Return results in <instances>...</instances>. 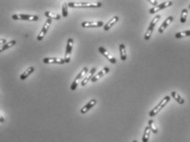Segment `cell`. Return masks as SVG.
I'll return each mask as SVG.
<instances>
[{
	"instance_id": "6da1fadb",
	"label": "cell",
	"mask_w": 190,
	"mask_h": 142,
	"mask_svg": "<svg viewBox=\"0 0 190 142\" xmlns=\"http://www.w3.org/2000/svg\"><path fill=\"white\" fill-rule=\"evenodd\" d=\"M68 7L70 8H100L101 2H69Z\"/></svg>"
},
{
	"instance_id": "7a4b0ae2",
	"label": "cell",
	"mask_w": 190,
	"mask_h": 142,
	"mask_svg": "<svg viewBox=\"0 0 190 142\" xmlns=\"http://www.w3.org/2000/svg\"><path fill=\"white\" fill-rule=\"evenodd\" d=\"M170 101V96H166V97H164L162 100L159 103V104L157 106H155V108H153V109L149 113V116H155V115H157L160 112L162 108H164L165 105L169 103Z\"/></svg>"
},
{
	"instance_id": "3957f363",
	"label": "cell",
	"mask_w": 190,
	"mask_h": 142,
	"mask_svg": "<svg viewBox=\"0 0 190 142\" xmlns=\"http://www.w3.org/2000/svg\"><path fill=\"white\" fill-rule=\"evenodd\" d=\"M88 72H89V69L87 67H84V68L82 69V70L79 73L77 76L75 77L74 79V80L73 81V83L72 84L70 85V89L72 91L75 90L78 87V84H79V82L82 79H84L85 77V75L88 74Z\"/></svg>"
},
{
	"instance_id": "277c9868",
	"label": "cell",
	"mask_w": 190,
	"mask_h": 142,
	"mask_svg": "<svg viewBox=\"0 0 190 142\" xmlns=\"http://www.w3.org/2000/svg\"><path fill=\"white\" fill-rule=\"evenodd\" d=\"M12 18L13 20H24L30 22H35L39 19L38 16L36 15H28V14H13L12 15Z\"/></svg>"
},
{
	"instance_id": "5b68a950",
	"label": "cell",
	"mask_w": 190,
	"mask_h": 142,
	"mask_svg": "<svg viewBox=\"0 0 190 142\" xmlns=\"http://www.w3.org/2000/svg\"><path fill=\"white\" fill-rule=\"evenodd\" d=\"M73 45H74V40L72 38H69L67 41V45H66V50H65V54H64V62L65 63H70V56L73 50Z\"/></svg>"
},
{
	"instance_id": "8992f818",
	"label": "cell",
	"mask_w": 190,
	"mask_h": 142,
	"mask_svg": "<svg viewBox=\"0 0 190 142\" xmlns=\"http://www.w3.org/2000/svg\"><path fill=\"white\" fill-rule=\"evenodd\" d=\"M173 5V2L172 1H166V2H163V3H160L159 5L157 6L154 7V8H152L150 9V13L151 14H154V13H156L157 12L159 11H160V10H163V9H165L166 8H169V7H170Z\"/></svg>"
},
{
	"instance_id": "52a82bcc",
	"label": "cell",
	"mask_w": 190,
	"mask_h": 142,
	"mask_svg": "<svg viewBox=\"0 0 190 142\" xmlns=\"http://www.w3.org/2000/svg\"><path fill=\"white\" fill-rule=\"evenodd\" d=\"M51 23H52L51 19H47L46 21H45V24H44L43 27H42V31L40 32V33H39L38 36H37V38H36L37 39V41L41 42L42 39L44 38V36H45L46 32H48L49 27H50L51 25Z\"/></svg>"
},
{
	"instance_id": "ba28073f",
	"label": "cell",
	"mask_w": 190,
	"mask_h": 142,
	"mask_svg": "<svg viewBox=\"0 0 190 142\" xmlns=\"http://www.w3.org/2000/svg\"><path fill=\"white\" fill-rule=\"evenodd\" d=\"M44 64H58V65H64V60L59 57H45L43 59Z\"/></svg>"
},
{
	"instance_id": "9c48e42d",
	"label": "cell",
	"mask_w": 190,
	"mask_h": 142,
	"mask_svg": "<svg viewBox=\"0 0 190 142\" xmlns=\"http://www.w3.org/2000/svg\"><path fill=\"white\" fill-rule=\"evenodd\" d=\"M98 51H99L100 53H101V54H102V55H103L104 57H106V58L107 59V60H109V61L111 62L112 64H116L117 63L116 59L114 58L113 55H111L109 52L107 51L106 49L103 48V47H102V46H101V47H99V48H98Z\"/></svg>"
},
{
	"instance_id": "30bf717a",
	"label": "cell",
	"mask_w": 190,
	"mask_h": 142,
	"mask_svg": "<svg viewBox=\"0 0 190 142\" xmlns=\"http://www.w3.org/2000/svg\"><path fill=\"white\" fill-rule=\"evenodd\" d=\"M109 71H110V69L108 68V67H104V68H103L101 71H99L98 74H94V77L92 78V79H91V82H93V83L97 82V81L98 80V79H100L101 78H103L104 75H106V74H107Z\"/></svg>"
},
{
	"instance_id": "8fae6325",
	"label": "cell",
	"mask_w": 190,
	"mask_h": 142,
	"mask_svg": "<svg viewBox=\"0 0 190 142\" xmlns=\"http://www.w3.org/2000/svg\"><path fill=\"white\" fill-rule=\"evenodd\" d=\"M173 20H174V17L172 16H170V17H168L166 19L164 20V22H163V23L161 24L160 26L159 27V29H158V32L159 33H163L165 31V29L167 28L168 26L172 22H173Z\"/></svg>"
},
{
	"instance_id": "7c38bea8",
	"label": "cell",
	"mask_w": 190,
	"mask_h": 142,
	"mask_svg": "<svg viewBox=\"0 0 190 142\" xmlns=\"http://www.w3.org/2000/svg\"><path fill=\"white\" fill-rule=\"evenodd\" d=\"M81 26L84 28H89V27H101L103 26V23L102 21L99 22H84L81 23Z\"/></svg>"
},
{
	"instance_id": "4fadbf2b",
	"label": "cell",
	"mask_w": 190,
	"mask_h": 142,
	"mask_svg": "<svg viewBox=\"0 0 190 142\" xmlns=\"http://www.w3.org/2000/svg\"><path fill=\"white\" fill-rule=\"evenodd\" d=\"M96 70H97L96 68L91 69L90 71H89V73L85 75V77L84 78V79H83L82 82H81V85H82V86H85V85L87 84L88 82L92 79V78L94 77V75L95 74Z\"/></svg>"
},
{
	"instance_id": "5bb4252c",
	"label": "cell",
	"mask_w": 190,
	"mask_h": 142,
	"mask_svg": "<svg viewBox=\"0 0 190 142\" xmlns=\"http://www.w3.org/2000/svg\"><path fill=\"white\" fill-rule=\"evenodd\" d=\"M96 103L97 101L95 100V99H92V100L89 101L86 105H84V106L81 108L80 113H82V114H85V113H88L91 108H93V107L96 105Z\"/></svg>"
},
{
	"instance_id": "9a60e30c",
	"label": "cell",
	"mask_w": 190,
	"mask_h": 142,
	"mask_svg": "<svg viewBox=\"0 0 190 142\" xmlns=\"http://www.w3.org/2000/svg\"><path fill=\"white\" fill-rule=\"evenodd\" d=\"M118 20H119V17L117 16H114L112 18L111 20H109L107 23L104 25V26H103V29H104V31H108V30H110L112 27H113L115 24H116L117 22H118Z\"/></svg>"
},
{
	"instance_id": "2e32d148",
	"label": "cell",
	"mask_w": 190,
	"mask_h": 142,
	"mask_svg": "<svg viewBox=\"0 0 190 142\" xmlns=\"http://www.w3.org/2000/svg\"><path fill=\"white\" fill-rule=\"evenodd\" d=\"M16 44H17V42L15 41V40H12V41H10V42H7V43H5V44H3V45H1V46H0V53L4 51H6V50H8V49L11 48L12 46L15 45Z\"/></svg>"
},
{
	"instance_id": "e0dca14e",
	"label": "cell",
	"mask_w": 190,
	"mask_h": 142,
	"mask_svg": "<svg viewBox=\"0 0 190 142\" xmlns=\"http://www.w3.org/2000/svg\"><path fill=\"white\" fill-rule=\"evenodd\" d=\"M34 70H35V68H34V67H32H32H29L28 69H26V70L24 71L23 74L20 75V79H21L22 80L26 79V78L28 77L29 75H31V74L34 72Z\"/></svg>"
},
{
	"instance_id": "ac0fdd59",
	"label": "cell",
	"mask_w": 190,
	"mask_h": 142,
	"mask_svg": "<svg viewBox=\"0 0 190 142\" xmlns=\"http://www.w3.org/2000/svg\"><path fill=\"white\" fill-rule=\"evenodd\" d=\"M119 51L120 55H121V60L123 61H125L126 60V46L124 44H121L119 45Z\"/></svg>"
},
{
	"instance_id": "d6986e66",
	"label": "cell",
	"mask_w": 190,
	"mask_h": 142,
	"mask_svg": "<svg viewBox=\"0 0 190 142\" xmlns=\"http://www.w3.org/2000/svg\"><path fill=\"white\" fill-rule=\"evenodd\" d=\"M45 16L47 17V19H54V20H60L61 19V15L59 14H55V13H53L50 11H46L45 12Z\"/></svg>"
},
{
	"instance_id": "ffe728a7",
	"label": "cell",
	"mask_w": 190,
	"mask_h": 142,
	"mask_svg": "<svg viewBox=\"0 0 190 142\" xmlns=\"http://www.w3.org/2000/svg\"><path fill=\"white\" fill-rule=\"evenodd\" d=\"M170 95L172 96V97H174V99H175V101L177 102L178 103H179V104H184V102H185V101H184V98L181 97L179 94H178L176 92H174V91L171 92Z\"/></svg>"
},
{
	"instance_id": "44dd1931",
	"label": "cell",
	"mask_w": 190,
	"mask_h": 142,
	"mask_svg": "<svg viewBox=\"0 0 190 142\" xmlns=\"http://www.w3.org/2000/svg\"><path fill=\"white\" fill-rule=\"evenodd\" d=\"M151 132V128H150L149 126H146L145 129V131H144L143 137H142V141L148 142V140H149V138H150Z\"/></svg>"
},
{
	"instance_id": "7402d4cb",
	"label": "cell",
	"mask_w": 190,
	"mask_h": 142,
	"mask_svg": "<svg viewBox=\"0 0 190 142\" xmlns=\"http://www.w3.org/2000/svg\"><path fill=\"white\" fill-rule=\"evenodd\" d=\"M160 17H161L160 15H156V16H155V17L152 19L151 22V23H150V26H149L148 28H151V29L154 30L155 25L157 24V23L159 22V20L160 19Z\"/></svg>"
},
{
	"instance_id": "603a6c76",
	"label": "cell",
	"mask_w": 190,
	"mask_h": 142,
	"mask_svg": "<svg viewBox=\"0 0 190 142\" xmlns=\"http://www.w3.org/2000/svg\"><path fill=\"white\" fill-rule=\"evenodd\" d=\"M148 124H149V127L151 128L152 132L154 133V134L158 133V128H157V126H155V122H154V121H153V120H149Z\"/></svg>"
},
{
	"instance_id": "cb8c5ba5",
	"label": "cell",
	"mask_w": 190,
	"mask_h": 142,
	"mask_svg": "<svg viewBox=\"0 0 190 142\" xmlns=\"http://www.w3.org/2000/svg\"><path fill=\"white\" fill-rule=\"evenodd\" d=\"M185 36H190V30L180 32H177L175 34V37L176 38H183V37H185Z\"/></svg>"
},
{
	"instance_id": "d4e9b609",
	"label": "cell",
	"mask_w": 190,
	"mask_h": 142,
	"mask_svg": "<svg viewBox=\"0 0 190 142\" xmlns=\"http://www.w3.org/2000/svg\"><path fill=\"white\" fill-rule=\"evenodd\" d=\"M187 16H188V9L187 8H184V9L182 10V13H181V17H180L181 23H186V21H187Z\"/></svg>"
},
{
	"instance_id": "484cf974",
	"label": "cell",
	"mask_w": 190,
	"mask_h": 142,
	"mask_svg": "<svg viewBox=\"0 0 190 142\" xmlns=\"http://www.w3.org/2000/svg\"><path fill=\"white\" fill-rule=\"evenodd\" d=\"M62 16L64 17H68V4L67 3H64L62 6Z\"/></svg>"
},
{
	"instance_id": "4316f807",
	"label": "cell",
	"mask_w": 190,
	"mask_h": 142,
	"mask_svg": "<svg viewBox=\"0 0 190 142\" xmlns=\"http://www.w3.org/2000/svg\"><path fill=\"white\" fill-rule=\"evenodd\" d=\"M149 3H151V4H152V5H154L155 7L159 5L158 1H151V0H150V1H149Z\"/></svg>"
},
{
	"instance_id": "83f0119b",
	"label": "cell",
	"mask_w": 190,
	"mask_h": 142,
	"mask_svg": "<svg viewBox=\"0 0 190 142\" xmlns=\"http://www.w3.org/2000/svg\"><path fill=\"white\" fill-rule=\"evenodd\" d=\"M5 43H7V41L5 39H0V45H3Z\"/></svg>"
},
{
	"instance_id": "f1b7e54d",
	"label": "cell",
	"mask_w": 190,
	"mask_h": 142,
	"mask_svg": "<svg viewBox=\"0 0 190 142\" xmlns=\"http://www.w3.org/2000/svg\"><path fill=\"white\" fill-rule=\"evenodd\" d=\"M0 122H4V118L0 115Z\"/></svg>"
},
{
	"instance_id": "f546056e",
	"label": "cell",
	"mask_w": 190,
	"mask_h": 142,
	"mask_svg": "<svg viewBox=\"0 0 190 142\" xmlns=\"http://www.w3.org/2000/svg\"><path fill=\"white\" fill-rule=\"evenodd\" d=\"M133 142H137V140H133Z\"/></svg>"
},
{
	"instance_id": "4dcf8cb0",
	"label": "cell",
	"mask_w": 190,
	"mask_h": 142,
	"mask_svg": "<svg viewBox=\"0 0 190 142\" xmlns=\"http://www.w3.org/2000/svg\"><path fill=\"white\" fill-rule=\"evenodd\" d=\"M188 8H189V9H190V5H189V6H188Z\"/></svg>"
}]
</instances>
